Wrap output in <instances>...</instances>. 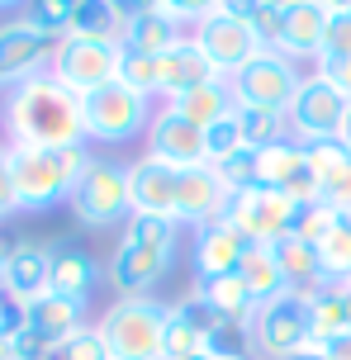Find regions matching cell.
Here are the masks:
<instances>
[{"instance_id": "obj_1", "label": "cell", "mask_w": 351, "mask_h": 360, "mask_svg": "<svg viewBox=\"0 0 351 360\" xmlns=\"http://www.w3.org/2000/svg\"><path fill=\"white\" fill-rule=\"evenodd\" d=\"M5 124H10V147H53V152L81 147L86 143V100L43 72L10 90Z\"/></svg>"}, {"instance_id": "obj_2", "label": "cell", "mask_w": 351, "mask_h": 360, "mask_svg": "<svg viewBox=\"0 0 351 360\" xmlns=\"http://www.w3.org/2000/svg\"><path fill=\"white\" fill-rule=\"evenodd\" d=\"M10 166H15V190H19V209H53L57 199H72L81 171L91 166L86 147H10Z\"/></svg>"}, {"instance_id": "obj_3", "label": "cell", "mask_w": 351, "mask_h": 360, "mask_svg": "<svg viewBox=\"0 0 351 360\" xmlns=\"http://www.w3.org/2000/svg\"><path fill=\"white\" fill-rule=\"evenodd\" d=\"M171 308L157 299H114V308L100 318V337L114 360H162Z\"/></svg>"}, {"instance_id": "obj_4", "label": "cell", "mask_w": 351, "mask_h": 360, "mask_svg": "<svg viewBox=\"0 0 351 360\" xmlns=\"http://www.w3.org/2000/svg\"><path fill=\"white\" fill-rule=\"evenodd\" d=\"M72 214L86 228H114L133 218V190H129V166L110 157H91L72 190Z\"/></svg>"}, {"instance_id": "obj_5", "label": "cell", "mask_w": 351, "mask_h": 360, "mask_svg": "<svg viewBox=\"0 0 351 360\" xmlns=\"http://www.w3.org/2000/svg\"><path fill=\"white\" fill-rule=\"evenodd\" d=\"M304 76L309 72H299V62L290 53L261 48V53L233 76V95H238V105L271 109V114H290L299 86H304Z\"/></svg>"}, {"instance_id": "obj_6", "label": "cell", "mask_w": 351, "mask_h": 360, "mask_svg": "<svg viewBox=\"0 0 351 360\" xmlns=\"http://www.w3.org/2000/svg\"><path fill=\"white\" fill-rule=\"evenodd\" d=\"M119 57H124V43H119V38H76V34H67L53 48L48 76H57V81L67 90H76V95H91V90L119 81Z\"/></svg>"}, {"instance_id": "obj_7", "label": "cell", "mask_w": 351, "mask_h": 360, "mask_svg": "<svg viewBox=\"0 0 351 360\" xmlns=\"http://www.w3.org/2000/svg\"><path fill=\"white\" fill-rule=\"evenodd\" d=\"M81 100H86V138H95V143L114 147L152 128V100L138 95L133 86H124V81H110V86L81 95Z\"/></svg>"}, {"instance_id": "obj_8", "label": "cell", "mask_w": 351, "mask_h": 360, "mask_svg": "<svg viewBox=\"0 0 351 360\" xmlns=\"http://www.w3.org/2000/svg\"><path fill=\"white\" fill-rule=\"evenodd\" d=\"M347 114H351L347 90H337L328 76L309 72L304 86H299V95H295V105H290V114H285V124H290V138L314 143V138H342Z\"/></svg>"}, {"instance_id": "obj_9", "label": "cell", "mask_w": 351, "mask_h": 360, "mask_svg": "<svg viewBox=\"0 0 351 360\" xmlns=\"http://www.w3.org/2000/svg\"><path fill=\"white\" fill-rule=\"evenodd\" d=\"M252 346H257L261 360H290V356H299L304 346H314L304 294H290V299H276V304H261L257 318H252Z\"/></svg>"}, {"instance_id": "obj_10", "label": "cell", "mask_w": 351, "mask_h": 360, "mask_svg": "<svg viewBox=\"0 0 351 360\" xmlns=\"http://www.w3.org/2000/svg\"><path fill=\"white\" fill-rule=\"evenodd\" d=\"M295 214H299L295 199H285V195H276V190L257 185V190H242V195L228 199V214L223 218H228L238 233H247L252 242H276V237H290Z\"/></svg>"}, {"instance_id": "obj_11", "label": "cell", "mask_w": 351, "mask_h": 360, "mask_svg": "<svg viewBox=\"0 0 351 360\" xmlns=\"http://www.w3.org/2000/svg\"><path fill=\"white\" fill-rule=\"evenodd\" d=\"M195 43L204 48V57H209V67L223 76V81H233V76L252 62V57L261 53V38L252 24H242V19H228V15H209L195 24Z\"/></svg>"}, {"instance_id": "obj_12", "label": "cell", "mask_w": 351, "mask_h": 360, "mask_svg": "<svg viewBox=\"0 0 351 360\" xmlns=\"http://www.w3.org/2000/svg\"><path fill=\"white\" fill-rule=\"evenodd\" d=\"M176 247L167 242H138L124 237L119 252L110 256V285L119 289V299H148V289H157V280L171 270Z\"/></svg>"}, {"instance_id": "obj_13", "label": "cell", "mask_w": 351, "mask_h": 360, "mask_svg": "<svg viewBox=\"0 0 351 360\" xmlns=\"http://www.w3.org/2000/svg\"><path fill=\"white\" fill-rule=\"evenodd\" d=\"M257 157H261V185L266 190L295 199V204H318V166L309 162L299 138H285V143L266 147Z\"/></svg>"}, {"instance_id": "obj_14", "label": "cell", "mask_w": 351, "mask_h": 360, "mask_svg": "<svg viewBox=\"0 0 351 360\" xmlns=\"http://www.w3.org/2000/svg\"><path fill=\"white\" fill-rule=\"evenodd\" d=\"M53 38L29 29L24 19H5L0 24V86H24V81L43 76L53 62Z\"/></svg>"}, {"instance_id": "obj_15", "label": "cell", "mask_w": 351, "mask_h": 360, "mask_svg": "<svg viewBox=\"0 0 351 360\" xmlns=\"http://www.w3.org/2000/svg\"><path fill=\"white\" fill-rule=\"evenodd\" d=\"M228 185H223L219 166H181V190H176V223H190V228H204L214 218L228 214Z\"/></svg>"}, {"instance_id": "obj_16", "label": "cell", "mask_w": 351, "mask_h": 360, "mask_svg": "<svg viewBox=\"0 0 351 360\" xmlns=\"http://www.w3.org/2000/svg\"><path fill=\"white\" fill-rule=\"evenodd\" d=\"M0 289L24 308L34 304V299H43L53 289V247L48 242H10Z\"/></svg>"}, {"instance_id": "obj_17", "label": "cell", "mask_w": 351, "mask_h": 360, "mask_svg": "<svg viewBox=\"0 0 351 360\" xmlns=\"http://www.w3.org/2000/svg\"><path fill=\"white\" fill-rule=\"evenodd\" d=\"M257 242L247 233H238L228 218H214V223H204L195 228V275L200 280H214V275H238L242 256L252 252Z\"/></svg>"}, {"instance_id": "obj_18", "label": "cell", "mask_w": 351, "mask_h": 360, "mask_svg": "<svg viewBox=\"0 0 351 360\" xmlns=\"http://www.w3.org/2000/svg\"><path fill=\"white\" fill-rule=\"evenodd\" d=\"M129 190H133V214H157L176 218V190H181V166L162 157H143L129 166Z\"/></svg>"}, {"instance_id": "obj_19", "label": "cell", "mask_w": 351, "mask_h": 360, "mask_svg": "<svg viewBox=\"0 0 351 360\" xmlns=\"http://www.w3.org/2000/svg\"><path fill=\"white\" fill-rule=\"evenodd\" d=\"M219 323V313L204 304V299H181L167 318V342H162V360H195L204 356V342H209V327Z\"/></svg>"}, {"instance_id": "obj_20", "label": "cell", "mask_w": 351, "mask_h": 360, "mask_svg": "<svg viewBox=\"0 0 351 360\" xmlns=\"http://www.w3.org/2000/svg\"><path fill=\"white\" fill-rule=\"evenodd\" d=\"M285 10V29H280V53H290L295 62L304 57L323 53V34H328V19L333 10L323 5V0H290V5H280Z\"/></svg>"}, {"instance_id": "obj_21", "label": "cell", "mask_w": 351, "mask_h": 360, "mask_svg": "<svg viewBox=\"0 0 351 360\" xmlns=\"http://www.w3.org/2000/svg\"><path fill=\"white\" fill-rule=\"evenodd\" d=\"M152 157H162L171 166H200L204 162V128H195L190 119L171 114V109H157L148 128Z\"/></svg>"}, {"instance_id": "obj_22", "label": "cell", "mask_w": 351, "mask_h": 360, "mask_svg": "<svg viewBox=\"0 0 351 360\" xmlns=\"http://www.w3.org/2000/svg\"><path fill=\"white\" fill-rule=\"evenodd\" d=\"M167 109L181 114V119H190L195 128H209V124H219V119H228L238 109V95H233V81H204V86H190L181 95H171Z\"/></svg>"}, {"instance_id": "obj_23", "label": "cell", "mask_w": 351, "mask_h": 360, "mask_svg": "<svg viewBox=\"0 0 351 360\" xmlns=\"http://www.w3.org/2000/svg\"><path fill=\"white\" fill-rule=\"evenodd\" d=\"M81 313H86V304H72L62 294H43V299H34V304L24 308V327H34L48 346H62L67 337H76L86 327Z\"/></svg>"}, {"instance_id": "obj_24", "label": "cell", "mask_w": 351, "mask_h": 360, "mask_svg": "<svg viewBox=\"0 0 351 360\" xmlns=\"http://www.w3.org/2000/svg\"><path fill=\"white\" fill-rule=\"evenodd\" d=\"M204 81H223V76L209 67V57H204V48L195 38H181L176 48L162 53V95L167 100L190 90V86H204Z\"/></svg>"}, {"instance_id": "obj_25", "label": "cell", "mask_w": 351, "mask_h": 360, "mask_svg": "<svg viewBox=\"0 0 351 360\" xmlns=\"http://www.w3.org/2000/svg\"><path fill=\"white\" fill-rule=\"evenodd\" d=\"M266 247L276 256V266L285 270V280L295 285V294H314V289L328 285L314 242H304V237H276V242H266Z\"/></svg>"}, {"instance_id": "obj_26", "label": "cell", "mask_w": 351, "mask_h": 360, "mask_svg": "<svg viewBox=\"0 0 351 360\" xmlns=\"http://www.w3.org/2000/svg\"><path fill=\"white\" fill-rule=\"evenodd\" d=\"M95 280H100V270H95L91 252H81L72 242H57L53 247V289H48V294H62V299H72V304H86Z\"/></svg>"}, {"instance_id": "obj_27", "label": "cell", "mask_w": 351, "mask_h": 360, "mask_svg": "<svg viewBox=\"0 0 351 360\" xmlns=\"http://www.w3.org/2000/svg\"><path fill=\"white\" fill-rule=\"evenodd\" d=\"M238 280L247 285V294L261 304H276V299H290L295 294V285L285 280V270L276 266V256H271V247L266 242H257L252 252L242 256V266H238Z\"/></svg>"}, {"instance_id": "obj_28", "label": "cell", "mask_w": 351, "mask_h": 360, "mask_svg": "<svg viewBox=\"0 0 351 360\" xmlns=\"http://www.w3.org/2000/svg\"><path fill=\"white\" fill-rule=\"evenodd\" d=\"M195 299H204V304L214 308L219 318H228V323H247V327H252V318H257V299L247 294V285H242L238 275L195 280Z\"/></svg>"}, {"instance_id": "obj_29", "label": "cell", "mask_w": 351, "mask_h": 360, "mask_svg": "<svg viewBox=\"0 0 351 360\" xmlns=\"http://www.w3.org/2000/svg\"><path fill=\"white\" fill-rule=\"evenodd\" d=\"M181 24L167 15V10H148V15H133L124 19V34H119V43L124 48H138V53H167V48H176L181 43Z\"/></svg>"}, {"instance_id": "obj_30", "label": "cell", "mask_w": 351, "mask_h": 360, "mask_svg": "<svg viewBox=\"0 0 351 360\" xmlns=\"http://www.w3.org/2000/svg\"><path fill=\"white\" fill-rule=\"evenodd\" d=\"M304 304H309V332H314V346H323V342H333V337H342V332H351L337 280H328V285L314 289V294H304Z\"/></svg>"}, {"instance_id": "obj_31", "label": "cell", "mask_w": 351, "mask_h": 360, "mask_svg": "<svg viewBox=\"0 0 351 360\" xmlns=\"http://www.w3.org/2000/svg\"><path fill=\"white\" fill-rule=\"evenodd\" d=\"M238 128H242V147L247 152H266L290 138V124L285 114H271V109H252V105H238Z\"/></svg>"}, {"instance_id": "obj_32", "label": "cell", "mask_w": 351, "mask_h": 360, "mask_svg": "<svg viewBox=\"0 0 351 360\" xmlns=\"http://www.w3.org/2000/svg\"><path fill=\"white\" fill-rule=\"evenodd\" d=\"M72 15H76V0H24L19 5V19L29 29H38L43 38H53V43H62L72 34Z\"/></svg>"}, {"instance_id": "obj_33", "label": "cell", "mask_w": 351, "mask_h": 360, "mask_svg": "<svg viewBox=\"0 0 351 360\" xmlns=\"http://www.w3.org/2000/svg\"><path fill=\"white\" fill-rule=\"evenodd\" d=\"M72 34L76 38H119L124 34V15L114 10V0H76Z\"/></svg>"}, {"instance_id": "obj_34", "label": "cell", "mask_w": 351, "mask_h": 360, "mask_svg": "<svg viewBox=\"0 0 351 360\" xmlns=\"http://www.w3.org/2000/svg\"><path fill=\"white\" fill-rule=\"evenodd\" d=\"M119 81L133 86L138 95H162V53H138V48H124L119 57Z\"/></svg>"}, {"instance_id": "obj_35", "label": "cell", "mask_w": 351, "mask_h": 360, "mask_svg": "<svg viewBox=\"0 0 351 360\" xmlns=\"http://www.w3.org/2000/svg\"><path fill=\"white\" fill-rule=\"evenodd\" d=\"M204 356H219V360H252V356H257V346H252V327L219 318V323L209 327Z\"/></svg>"}, {"instance_id": "obj_36", "label": "cell", "mask_w": 351, "mask_h": 360, "mask_svg": "<svg viewBox=\"0 0 351 360\" xmlns=\"http://www.w3.org/2000/svg\"><path fill=\"white\" fill-rule=\"evenodd\" d=\"M318 261L328 280H351V228L333 223V233L318 242Z\"/></svg>"}, {"instance_id": "obj_37", "label": "cell", "mask_w": 351, "mask_h": 360, "mask_svg": "<svg viewBox=\"0 0 351 360\" xmlns=\"http://www.w3.org/2000/svg\"><path fill=\"white\" fill-rule=\"evenodd\" d=\"M233 152H242V128H238V109H233L228 119H219V124H209V128H204V162H209V166L228 162Z\"/></svg>"}, {"instance_id": "obj_38", "label": "cell", "mask_w": 351, "mask_h": 360, "mask_svg": "<svg viewBox=\"0 0 351 360\" xmlns=\"http://www.w3.org/2000/svg\"><path fill=\"white\" fill-rule=\"evenodd\" d=\"M219 176H223V185H228V195L257 190V185H261V157L242 147V152H233L228 162H219Z\"/></svg>"}, {"instance_id": "obj_39", "label": "cell", "mask_w": 351, "mask_h": 360, "mask_svg": "<svg viewBox=\"0 0 351 360\" xmlns=\"http://www.w3.org/2000/svg\"><path fill=\"white\" fill-rule=\"evenodd\" d=\"M333 223H337V209L333 204H299V214H295V228H290V237H304V242H323V237L333 233Z\"/></svg>"}, {"instance_id": "obj_40", "label": "cell", "mask_w": 351, "mask_h": 360, "mask_svg": "<svg viewBox=\"0 0 351 360\" xmlns=\"http://www.w3.org/2000/svg\"><path fill=\"white\" fill-rule=\"evenodd\" d=\"M48 360H114V356H110V346H105V337H100V327H81L76 337L53 346Z\"/></svg>"}, {"instance_id": "obj_41", "label": "cell", "mask_w": 351, "mask_h": 360, "mask_svg": "<svg viewBox=\"0 0 351 360\" xmlns=\"http://www.w3.org/2000/svg\"><path fill=\"white\" fill-rule=\"evenodd\" d=\"M318 199L333 204V209H351V157L318 171Z\"/></svg>"}, {"instance_id": "obj_42", "label": "cell", "mask_w": 351, "mask_h": 360, "mask_svg": "<svg viewBox=\"0 0 351 360\" xmlns=\"http://www.w3.org/2000/svg\"><path fill=\"white\" fill-rule=\"evenodd\" d=\"M124 237H138V242H167V247H176V218L133 214L129 223H124Z\"/></svg>"}, {"instance_id": "obj_43", "label": "cell", "mask_w": 351, "mask_h": 360, "mask_svg": "<svg viewBox=\"0 0 351 360\" xmlns=\"http://www.w3.org/2000/svg\"><path fill=\"white\" fill-rule=\"evenodd\" d=\"M347 53H351V10L328 19V34H323V53L318 57H347Z\"/></svg>"}, {"instance_id": "obj_44", "label": "cell", "mask_w": 351, "mask_h": 360, "mask_svg": "<svg viewBox=\"0 0 351 360\" xmlns=\"http://www.w3.org/2000/svg\"><path fill=\"white\" fill-rule=\"evenodd\" d=\"M219 5H223V0H171L167 15L176 19V24H200V19L219 15Z\"/></svg>"}, {"instance_id": "obj_45", "label": "cell", "mask_w": 351, "mask_h": 360, "mask_svg": "<svg viewBox=\"0 0 351 360\" xmlns=\"http://www.w3.org/2000/svg\"><path fill=\"white\" fill-rule=\"evenodd\" d=\"M19 209V190H15V166H10V147H0V218H10Z\"/></svg>"}, {"instance_id": "obj_46", "label": "cell", "mask_w": 351, "mask_h": 360, "mask_svg": "<svg viewBox=\"0 0 351 360\" xmlns=\"http://www.w3.org/2000/svg\"><path fill=\"white\" fill-rule=\"evenodd\" d=\"M314 72H318V76H328L337 90H347V95H351V53H347V57H318Z\"/></svg>"}, {"instance_id": "obj_47", "label": "cell", "mask_w": 351, "mask_h": 360, "mask_svg": "<svg viewBox=\"0 0 351 360\" xmlns=\"http://www.w3.org/2000/svg\"><path fill=\"white\" fill-rule=\"evenodd\" d=\"M266 10V0H223L219 5V15H228V19H242V24H252V19Z\"/></svg>"}, {"instance_id": "obj_48", "label": "cell", "mask_w": 351, "mask_h": 360, "mask_svg": "<svg viewBox=\"0 0 351 360\" xmlns=\"http://www.w3.org/2000/svg\"><path fill=\"white\" fill-rule=\"evenodd\" d=\"M323 351H328V360H351V332H342V337H333V342H323Z\"/></svg>"}, {"instance_id": "obj_49", "label": "cell", "mask_w": 351, "mask_h": 360, "mask_svg": "<svg viewBox=\"0 0 351 360\" xmlns=\"http://www.w3.org/2000/svg\"><path fill=\"white\" fill-rule=\"evenodd\" d=\"M290 360H328V351H323V346H304V351L290 356Z\"/></svg>"}, {"instance_id": "obj_50", "label": "cell", "mask_w": 351, "mask_h": 360, "mask_svg": "<svg viewBox=\"0 0 351 360\" xmlns=\"http://www.w3.org/2000/svg\"><path fill=\"white\" fill-rule=\"evenodd\" d=\"M337 289H342V308H347V327H351V280H337Z\"/></svg>"}, {"instance_id": "obj_51", "label": "cell", "mask_w": 351, "mask_h": 360, "mask_svg": "<svg viewBox=\"0 0 351 360\" xmlns=\"http://www.w3.org/2000/svg\"><path fill=\"white\" fill-rule=\"evenodd\" d=\"M0 360H15V337H5V332H0Z\"/></svg>"}, {"instance_id": "obj_52", "label": "cell", "mask_w": 351, "mask_h": 360, "mask_svg": "<svg viewBox=\"0 0 351 360\" xmlns=\"http://www.w3.org/2000/svg\"><path fill=\"white\" fill-rule=\"evenodd\" d=\"M323 5H328L333 15H347V10H351V0H323Z\"/></svg>"}, {"instance_id": "obj_53", "label": "cell", "mask_w": 351, "mask_h": 360, "mask_svg": "<svg viewBox=\"0 0 351 360\" xmlns=\"http://www.w3.org/2000/svg\"><path fill=\"white\" fill-rule=\"evenodd\" d=\"M5 256H10V247H5V242H0V275H5Z\"/></svg>"}, {"instance_id": "obj_54", "label": "cell", "mask_w": 351, "mask_h": 360, "mask_svg": "<svg viewBox=\"0 0 351 360\" xmlns=\"http://www.w3.org/2000/svg\"><path fill=\"white\" fill-rule=\"evenodd\" d=\"M342 138H347V147H351V114H347V128H342Z\"/></svg>"}, {"instance_id": "obj_55", "label": "cell", "mask_w": 351, "mask_h": 360, "mask_svg": "<svg viewBox=\"0 0 351 360\" xmlns=\"http://www.w3.org/2000/svg\"><path fill=\"white\" fill-rule=\"evenodd\" d=\"M10 5H24V0H0V10H10Z\"/></svg>"}, {"instance_id": "obj_56", "label": "cell", "mask_w": 351, "mask_h": 360, "mask_svg": "<svg viewBox=\"0 0 351 360\" xmlns=\"http://www.w3.org/2000/svg\"><path fill=\"white\" fill-rule=\"evenodd\" d=\"M195 360H219V356H195Z\"/></svg>"}, {"instance_id": "obj_57", "label": "cell", "mask_w": 351, "mask_h": 360, "mask_svg": "<svg viewBox=\"0 0 351 360\" xmlns=\"http://www.w3.org/2000/svg\"><path fill=\"white\" fill-rule=\"evenodd\" d=\"M271 5H290V0H271Z\"/></svg>"}]
</instances>
